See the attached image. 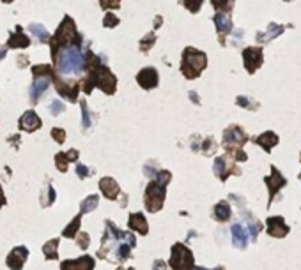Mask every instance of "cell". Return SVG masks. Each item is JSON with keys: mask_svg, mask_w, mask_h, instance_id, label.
<instances>
[{"mask_svg": "<svg viewBox=\"0 0 301 270\" xmlns=\"http://www.w3.org/2000/svg\"><path fill=\"white\" fill-rule=\"evenodd\" d=\"M76 244H78L82 249H87V246H89V235H87V233H80V235L76 237Z\"/></svg>", "mask_w": 301, "mask_h": 270, "instance_id": "36", "label": "cell"}, {"mask_svg": "<svg viewBox=\"0 0 301 270\" xmlns=\"http://www.w3.org/2000/svg\"><path fill=\"white\" fill-rule=\"evenodd\" d=\"M60 270H94V260L89 256H82L78 260H67L62 263Z\"/></svg>", "mask_w": 301, "mask_h": 270, "instance_id": "12", "label": "cell"}, {"mask_svg": "<svg viewBox=\"0 0 301 270\" xmlns=\"http://www.w3.org/2000/svg\"><path fill=\"white\" fill-rule=\"evenodd\" d=\"M255 143H257L259 147H262L266 152H271V148L275 147L278 143V136L275 135L273 131H268V133H262L261 136L255 138Z\"/></svg>", "mask_w": 301, "mask_h": 270, "instance_id": "16", "label": "cell"}, {"mask_svg": "<svg viewBox=\"0 0 301 270\" xmlns=\"http://www.w3.org/2000/svg\"><path fill=\"white\" fill-rule=\"evenodd\" d=\"M300 180H301V173H300Z\"/></svg>", "mask_w": 301, "mask_h": 270, "instance_id": "41", "label": "cell"}, {"mask_svg": "<svg viewBox=\"0 0 301 270\" xmlns=\"http://www.w3.org/2000/svg\"><path fill=\"white\" fill-rule=\"evenodd\" d=\"M82 37L76 32L74 21L66 16L57 34L51 37V57L55 62V89L62 97L74 103L78 97V83L82 71L87 69L92 51H82Z\"/></svg>", "mask_w": 301, "mask_h": 270, "instance_id": "1", "label": "cell"}, {"mask_svg": "<svg viewBox=\"0 0 301 270\" xmlns=\"http://www.w3.org/2000/svg\"><path fill=\"white\" fill-rule=\"evenodd\" d=\"M243 60H245V69H247L250 74H254L255 71L262 66V62H264L262 48H259V46L245 48V50H243Z\"/></svg>", "mask_w": 301, "mask_h": 270, "instance_id": "5", "label": "cell"}, {"mask_svg": "<svg viewBox=\"0 0 301 270\" xmlns=\"http://www.w3.org/2000/svg\"><path fill=\"white\" fill-rule=\"evenodd\" d=\"M137 81L142 89H145V90L154 89V87H158V81H160L158 71L154 69V67H145V69H142L140 73H138Z\"/></svg>", "mask_w": 301, "mask_h": 270, "instance_id": "9", "label": "cell"}, {"mask_svg": "<svg viewBox=\"0 0 301 270\" xmlns=\"http://www.w3.org/2000/svg\"><path fill=\"white\" fill-rule=\"evenodd\" d=\"M66 155H67V159H69V162H71V161H74V159L78 157V152H76V150H69Z\"/></svg>", "mask_w": 301, "mask_h": 270, "instance_id": "38", "label": "cell"}, {"mask_svg": "<svg viewBox=\"0 0 301 270\" xmlns=\"http://www.w3.org/2000/svg\"><path fill=\"white\" fill-rule=\"evenodd\" d=\"M183 2V5L184 7L188 9L190 12H199L200 11V7H202V4H204V0H181Z\"/></svg>", "mask_w": 301, "mask_h": 270, "instance_id": "25", "label": "cell"}, {"mask_svg": "<svg viewBox=\"0 0 301 270\" xmlns=\"http://www.w3.org/2000/svg\"><path fill=\"white\" fill-rule=\"evenodd\" d=\"M154 41H156V37H154V34H149V37L147 39H142V43H140V50L142 51H147L149 50V48H151V46H153V44H154Z\"/></svg>", "mask_w": 301, "mask_h": 270, "instance_id": "31", "label": "cell"}, {"mask_svg": "<svg viewBox=\"0 0 301 270\" xmlns=\"http://www.w3.org/2000/svg\"><path fill=\"white\" fill-rule=\"evenodd\" d=\"M165 200V185L160 184L158 180L151 182L145 189V209L149 212H158L163 207Z\"/></svg>", "mask_w": 301, "mask_h": 270, "instance_id": "4", "label": "cell"}, {"mask_svg": "<svg viewBox=\"0 0 301 270\" xmlns=\"http://www.w3.org/2000/svg\"><path fill=\"white\" fill-rule=\"evenodd\" d=\"M232 244L239 249H245L248 244V232L241 224H234L232 226Z\"/></svg>", "mask_w": 301, "mask_h": 270, "instance_id": "15", "label": "cell"}, {"mask_svg": "<svg viewBox=\"0 0 301 270\" xmlns=\"http://www.w3.org/2000/svg\"><path fill=\"white\" fill-rule=\"evenodd\" d=\"M266 226H268V233H270L271 237H277V239H284V237L289 233V226L286 224V221H284L282 216L268 217Z\"/></svg>", "mask_w": 301, "mask_h": 270, "instance_id": "8", "label": "cell"}, {"mask_svg": "<svg viewBox=\"0 0 301 270\" xmlns=\"http://www.w3.org/2000/svg\"><path fill=\"white\" fill-rule=\"evenodd\" d=\"M208 66V57L204 51H199L195 48H186L183 51V62H181V73L188 78V80H193V78L200 76L204 69Z\"/></svg>", "mask_w": 301, "mask_h": 270, "instance_id": "2", "label": "cell"}, {"mask_svg": "<svg viewBox=\"0 0 301 270\" xmlns=\"http://www.w3.org/2000/svg\"><path fill=\"white\" fill-rule=\"evenodd\" d=\"M215 25H216V30H218L220 34V43H225V35L229 34V32L232 30V21H231V16L227 14V12H218V14L215 16Z\"/></svg>", "mask_w": 301, "mask_h": 270, "instance_id": "10", "label": "cell"}, {"mask_svg": "<svg viewBox=\"0 0 301 270\" xmlns=\"http://www.w3.org/2000/svg\"><path fill=\"white\" fill-rule=\"evenodd\" d=\"M98 201H99V198L96 196V194H94V196H90V198H87V200L82 203V214L90 212V210L96 209V207H98Z\"/></svg>", "mask_w": 301, "mask_h": 270, "instance_id": "26", "label": "cell"}, {"mask_svg": "<svg viewBox=\"0 0 301 270\" xmlns=\"http://www.w3.org/2000/svg\"><path fill=\"white\" fill-rule=\"evenodd\" d=\"M27 256H28V251L25 249V247H16V249H12V251L9 253L7 267L11 270H21V267H23Z\"/></svg>", "mask_w": 301, "mask_h": 270, "instance_id": "11", "label": "cell"}, {"mask_svg": "<svg viewBox=\"0 0 301 270\" xmlns=\"http://www.w3.org/2000/svg\"><path fill=\"white\" fill-rule=\"evenodd\" d=\"M18 34H11L7 41V48H27L30 44V39L25 34H21V27H16Z\"/></svg>", "mask_w": 301, "mask_h": 270, "instance_id": "19", "label": "cell"}, {"mask_svg": "<svg viewBox=\"0 0 301 270\" xmlns=\"http://www.w3.org/2000/svg\"><path fill=\"white\" fill-rule=\"evenodd\" d=\"M76 173H78L82 178L89 177V170H87L85 166H82V164H78V166H76Z\"/></svg>", "mask_w": 301, "mask_h": 270, "instance_id": "37", "label": "cell"}, {"mask_svg": "<svg viewBox=\"0 0 301 270\" xmlns=\"http://www.w3.org/2000/svg\"><path fill=\"white\" fill-rule=\"evenodd\" d=\"M99 187H101V193L105 194L108 200H115V198L119 196V184L114 180V178H101V182H99Z\"/></svg>", "mask_w": 301, "mask_h": 270, "instance_id": "14", "label": "cell"}, {"mask_svg": "<svg viewBox=\"0 0 301 270\" xmlns=\"http://www.w3.org/2000/svg\"><path fill=\"white\" fill-rule=\"evenodd\" d=\"M286 2H289V0H286Z\"/></svg>", "mask_w": 301, "mask_h": 270, "instance_id": "42", "label": "cell"}, {"mask_svg": "<svg viewBox=\"0 0 301 270\" xmlns=\"http://www.w3.org/2000/svg\"><path fill=\"white\" fill-rule=\"evenodd\" d=\"M99 4H101L103 9H117L121 0H99Z\"/></svg>", "mask_w": 301, "mask_h": 270, "instance_id": "32", "label": "cell"}, {"mask_svg": "<svg viewBox=\"0 0 301 270\" xmlns=\"http://www.w3.org/2000/svg\"><path fill=\"white\" fill-rule=\"evenodd\" d=\"M211 4L218 12H231L234 0H211Z\"/></svg>", "mask_w": 301, "mask_h": 270, "instance_id": "23", "label": "cell"}, {"mask_svg": "<svg viewBox=\"0 0 301 270\" xmlns=\"http://www.w3.org/2000/svg\"><path fill=\"white\" fill-rule=\"evenodd\" d=\"M129 270H133V269H129Z\"/></svg>", "mask_w": 301, "mask_h": 270, "instance_id": "43", "label": "cell"}, {"mask_svg": "<svg viewBox=\"0 0 301 270\" xmlns=\"http://www.w3.org/2000/svg\"><path fill=\"white\" fill-rule=\"evenodd\" d=\"M128 226H129V230L142 233V235H145L149 230L147 221L144 219V214H131V216H129V221H128Z\"/></svg>", "mask_w": 301, "mask_h": 270, "instance_id": "17", "label": "cell"}, {"mask_svg": "<svg viewBox=\"0 0 301 270\" xmlns=\"http://www.w3.org/2000/svg\"><path fill=\"white\" fill-rule=\"evenodd\" d=\"M2 2H4V4H11L12 0H2Z\"/></svg>", "mask_w": 301, "mask_h": 270, "instance_id": "40", "label": "cell"}, {"mask_svg": "<svg viewBox=\"0 0 301 270\" xmlns=\"http://www.w3.org/2000/svg\"><path fill=\"white\" fill-rule=\"evenodd\" d=\"M55 164H57V168H59L60 171H67V162H69V159H67L66 154H57V157H55Z\"/></svg>", "mask_w": 301, "mask_h": 270, "instance_id": "29", "label": "cell"}, {"mask_svg": "<svg viewBox=\"0 0 301 270\" xmlns=\"http://www.w3.org/2000/svg\"><path fill=\"white\" fill-rule=\"evenodd\" d=\"M30 30H34V32H37V41H39V43H44V41H48V39H50V35H48V32L44 30L43 27H41V25H30Z\"/></svg>", "mask_w": 301, "mask_h": 270, "instance_id": "28", "label": "cell"}, {"mask_svg": "<svg viewBox=\"0 0 301 270\" xmlns=\"http://www.w3.org/2000/svg\"><path fill=\"white\" fill-rule=\"evenodd\" d=\"M264 182H266L268 189H270V205H271L275 194H277L278 191L287 184V180H286V177H284V175L275 168V166H271V177H266L264 178Z\"/></svg>", "mask_w": 301, "mask_h": 270, "instance_id": "7", "label": "cell"}, {"mask_svg": "<svg viewBox=\"0 0 301 270\" xmlns=\"http://www.w3.org/2000/svg\"><path fill=\"white\" fill-rule=\"evenodd\" d=\"M32 74H34V78L51 76V66H44V64H41V66H34L32 67Z\"/></svg>", "mask_w": 301, "mask_h": 270, "instance_id": "27", "label": "cell"}, {"mask_svg": "<svg viewBox=\"0 0 301 270\" xmlns=\"http://www.w3.org/2000/svg\"><path fill=\"white\" fill-rule=\"evenodd\" d=\"M41 128V119L35 115L34 112H25L23 117L20 119V129L21 131H27V133H32L35 129Z\"/></svg>", "mask_w": 301, "mask_h": 270, "instance_id": "13", "label": "cell"}, {"mask_svg": "<svg viewBox=\"0 0 301 270\" xmlns=\"http://www.w3.org/2000/svg\"><path fill=\"white\" fill-rule=\"evenodd\" d=\"M51 136H53L55 141H59V143H64V139H66L64 129H59V128H55L53 131H51Z\"/></svg>", "mask_w": 301, "mask_h": 270, "instance_id": "35", "label": "cell"}, {"mask_svg": "<svg viewBox=\"0 0 301 270\" xmlns=\"http://www.w3.org/2000/svg\"><path fill=\"white\" fill-rule=\"evenodd\" d=\"M195 265L192 251L183 244H176L172 247V255H170V267L174 270H192Z\"/></svg>", "mask_w": 301, "mask_h": 270, "instance_id": "3", "label": "cell"}, {"mask_svg": "<svg viewBox=\"0 0 301 270\" xmlns=\"http://www.w3.org/2000/svg\"><path fill=\"white\" fill-rule=\"evenodd\" d=\"M232 170H234V168H229L227 166V159L218 157L215 161V173L218 175L220 180H227V177L231 175Z\"/></svg>", "mask_w": 301, "mask_h": 270, "instance_id": "20", "label": "cell"}, {"mask_svg": "<svg viewBox=\"0 0 301 270\" xmlns=\"http://www.w3.org/2000/svg\"><path fill=\"white\" fill-rule=\"evenodd\" d=\"M57 247H59V239H53L50 242H46V246L43 247V253L48 260H57L59 255H57Z\"/></svg>", "mask_w": 301, "mask_h": 270, "instance_id": "22", "label": "cell"}, {"mask_svg": "<svg viewBox=\"0 0 301 270\" xmlns=\"http://www.w3.org/2000/svg\"><path fill=\"white\" fill-rule=\"evenodd\" d=\"M156 180L160 182V184L167 185L168 182H170V178H172V175H170V171H160V173H156Z\"/></svg>", "mask_w": 301, "mask_h": 270, "instance_id": "34", "label": "cell"}, {"mask_svg": "<svg viewBox=\"0 0 301 270\" xmlns=\"http://www.w3.org/2000/svg\"><path fill=\"white\" fill-rule=\"evenodd\" d=\"M223 141H225V147H243L248 141V136L239 126H231L223 133Z\"/></svg>", "mask_w": 301, "mask_h": 270, "instance_id": "6", "label": "cell"}, {"mask_svg": "<svg viewBox=\"0 0 301 270\" xmlns=\"http://www.w3.org/2000/svg\"><path fill=\"white\" fill-rule=\"evenodd\" d=\"M215 217L218 221H229L231 219V207L227 201H220L215 207Z\"/></svg>", "mask_w": 301, "mask_h": 270, "instance_id": "21", "label": "cell"}, {"mask_svg": "<svg viewBox=\"0 0 301 270\" xmlns=\"http://www.w3.org/2000/svg\"><path fill=\"white\" fill-rule=\"evenodd\" d=\"M284 30H286V27H284V25L270 23L266 34L262 35L261 32L257 34V41H259V43H270V41H273L275 37H278L280 34H284Z\"/></svg>", "mask_w": 301, "mask_h": 270, "instance_id": "18", "label": "cell"}, {"mask_svg": "<svg viewBox=\"0 0 301 270\" xmlns=\"http://www.w3.org/2000/svg\"><path fill=\"white\" fill-rule=\"evenodd\" d=\"M103 25H105L106 28L115 27V25H119V18L115 14H112V12H108V14L105 16V21H103Z\"/></svg>", "mask_w": 301, "mask_h": 270, "instance_id": "30", "label": "cell"}, {"mask_svg": "<svg viewBox=\"0 0 301 270\" xmlns=\"http://www.w3.org/2000/svg\"><path fill=\"white\" fill-rule=\"evenodd\" d=\"M5 205V198H4V193H2V187H0V207Z\"/></svg>", "mask_w": 301, "mask_h": 270, "instance_id": "39", "label": "cell"}, {"mask_svg": "<svg viewBox=\"0 0 301 270\" xmlns=\"http://www.w3.org/2000/svg\"><path fill=\"white\" fill-rule=\"evenodd\" d=\"M80 223H82V219H80V216L74 217V221L69 224V226L64 230V237H67V239H71V237H74L76 233H78V228H80Z\"/></svg>", "mask_w": 301, "mask_h": 270, "instance_id": "24", "label": "cell"}, {"mask_svg": "<svg viewBox=\"0 0 301 270\" xmlns=\"http://www.w3.org/2000/svg\"><path fill=\"white\" fill-rule=\"evenodd\" d=\"M261 224L259 223H254V221H250V224H248V232L252 233V239H257V235H259V232H261Z\"/></svg>", "mask_w": 301, "mask_h": 270, "instance_id": "33", "label": "cell"}]
</instances>
